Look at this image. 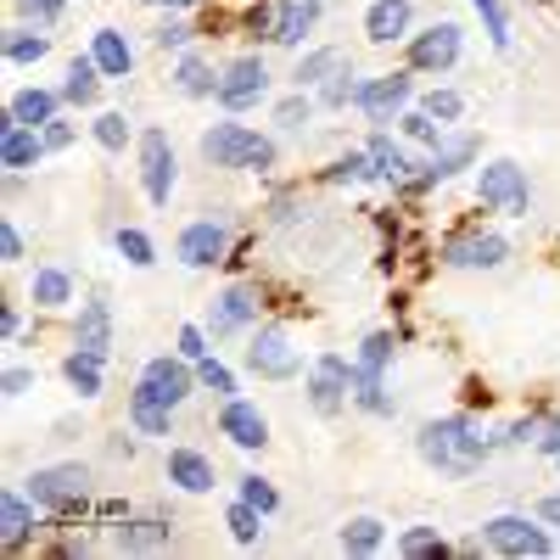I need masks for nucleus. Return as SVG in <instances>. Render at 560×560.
Returning <instances> with one entry per match:
<instances>
[{
  "instance_id": "f257e3e1",
  "label": "nucleus",
  "mask_w": 560,
  "mask_h": 560,
  "mask_svg": "<svg viewBox=\"0 0 560 560\" xmlns=\"http://www.w3.org/2000/svg\"><path fill=\"white\" fill-rule=\"evenodd\" d=\"M415 448H420V459H427L432 471L465 482V477H477L482 465H488V454L499 448V438H488L471 415H438V420L420 427Z\"/></svg>"
},
{
  "instance_id": "f03ea898",
  "label": "nucleus",
  "mask_w": 560,
  "mask_h": 560,
  "mask_svg": "<svg viewBox=\"0 0 560 560\" xmlns=\"http://www.w3.org/2000/svg\"><path fill=\"white\" fill-rule=\"evenodd\" d=\"M202 158L213 168H242V174H269L275 168V140L258 135L253 124H236V118H219L202 129Z\"/></svg>"
},
{
  "instance_id": "7ed1b4c3",
  "label": "nucleus",
  "mask_w": 560,
  "mask_h": 560,
  "mask_svg": "<svg viewBox=\"0 0 560 560\" xmlns=\"http://www.w3.org/2000/svg\"><path fill=\"white\" fill-rule=\"evenodd\" d=\"M393 348H398L393 331H370V337L359 342V353H353V404H359L364 415H376V420L393 415V393H387Z\"/></svg>"
},
{
  "instance_id": "20e7f679",
  "label": "nucleus",
  "mask_w": 560,
  "mask_h": 560,
  "mask_svg": "<svg viewBox=\"0 0 560 560\" xmlns=\"http://www.w3.org/2000/svg\"><path fill=\"white\" fill-rule=\"evenodd\" d=\"M28 499L45 510V516H84L90 510V465L62 459V465H39L28 471Z\"/></svg>"
},
{
  "instance_id": "39448f33",
  "label": "nucleus",
  "mask_w": 560,
  "mask_h": 560,
  "mask_svg": "<svg viewBox=\"0 0 560 560\" xmlns=\"http://www.w3.org/2000/svg\"><path fill=\"white\" fill-rule=\"evenodd\" d=\"M477 202L488 213H510V219H527L533 208V185H527V168L510 163V158H493L477 168Z\"/></svg>"
},
{
  "instance_id": "423d86ee",
  "label": "nucleus",
  "mask_w": 560,
  "mask_h": 560,
  "mask_svg": "<svg viewBox=\"0 0 560 560\" xmlns=\"http://www.w3.org/2000/svg\"><path fill=\"white\" fill-rule=\"evenodd\" d=\"M482 544H488L493 555H504V560H544V555H555L549 522L538 527V522H527V516H510V510L482 522Z\"/></svg>"
},
{
  "instance_id": "0eeeda50",
  "label": "nucleus",
  "mask_w": 560,
  "mask_h": 560,
  "mask_svg": "<svg viewBox=\"0 0 560 560\" xmlns=\"http://www.w3.org/2000/svg\"><path fill=\"white\" fill-rule=\"evenodd\" d=\"M477 152H482V147H477V135H471V129H448L438 147L427 152V163H420V174L404 185V191L420 197V191H432V185H448L459 168H471V163H477Z\"/></svg>"
},
{
  "instance_id": "6e6552de",
  "label": "nucleus",
  "mask_w": 560,
  "mask_h": 560,
  "mask_svg": "<svg viewBox=\"0 0 560 560\" xmlns=\"http://www.w3.org/2000/svg\"><path fill=\"white\" fill-rule=\"evenodd\" d=\"M230 118L236 113H253L258 102H269V68H264V57H236V62H224L219 68V96H213Z\"/></svg>"
},
{
  "instance_id": "1a4fd4ad",
  "label": "nucleus",
  "mask_w": 560,
  "mask_h": 560,
  "mask_svg": "<svg viewBox=\"0 0 560 560\" xmlns=\"http://www.w3.org/2000/svg\"><path fill=\"white\" fill-rule=\"evenodd\" d=\"M247 370L258 382H292L303 370V353L292 348V331L287 325H258L253 342H247Z\"/></svg>"
},
{
  "instance_id": "9d476101",
  "label": "nucleus",
  "mask_w": 560,
  "mask_h": 560,
  "mask_svg": "<svg viewBox=\"0 0 560 560\" xmlns=\"http://www.w3.org/2000/svg\"><path fill=\"white\" fill-rule=\"evenodd\" d=\"M376 129H398V118L415 107V84L409 73H376V79H359V102H353Z\"/></svg>"
},
{
  "instance_id": "9b49d317",
  "label": "nucleus",
  "mask_w": 560,
  "mask_h": 560,
  "mask_svg": "<svg viewBox=\"0 0 560 560\" xmlns=\"http://www.w3.org/2000/svg\"><path fill=\"white\" fill-rule=\"evenodd\" d=\"M459 57H465V34H459V23H432V28L409 34V73H432V79H443V73L459 68Z\"/></svg>"
},
{
  "instance_id": "f8f14e48",
  "label": "nucleus",
  "mask_w": 560,
  "mask_h": 560,
  "mask_svg": "<svg viewBox=\"0 0 560 560\" xmlns=\"http://www.w3.org/2000/svg\"><path fill=\"white\" fill-rule=\"evenodd\" d=\"M348 398H353V359L319 353L308 364V404H314V415H342Z\"/></svg>"
},
{
  "instance_id": "ddd939ff",
  "label": "nucleus",
  "mask_w": 560,
  "mask_h": 560,
  "mask_svg": "<svg viewBox=\"0 0 560 560\" xmlns=\"http://www.w3.org/2000/svg\"><path fill=\"white\" fill-rule=\"evenodd\" d=\"M174 258L185 269H213L230 258V219H191L174 242Z\"/></svg>"
},
{
  "instance_id": "4468645a",
  "label": "nucleus",
  "mask_w": 560,
  "mask_h": 560,
  "mask_svg": "<svg viewBox=\"0 0 560 560\" xmlns=\"http://www.w3.org/2000/svg\"><path fill=\"white\" fill-rule=\"evenodd\" d=\"M135 387H147L152 398H163V404H174V409H179V404L191 398L202 382H197V364L185 359V353H174V359H168V353H158V359L140 364V382H135Z\"/></svg>"
},
{
  "instance_id": "2eb2a0df",
  "label": "nucleus",
  "mask_w": 560,
  "mask_h": 560,
  "mask_svg": "<svg viewBox=\"0 0 560 560\" xmlns=\"http://www.w3.org/2000/svg\"><path fill=\"white\" fill-rule=\"evenodd\" d=\"M174 147H168V135L152 124V129H140V185H147V202L152 208H168L174 197Z\"/></svg>"
},
{
  "instance_id": "dca6fc26",
  "label": "nucleus",
  "mask_w": 560,
  "mask_h": 560,
  "mask_svg": "<svg viewBox=\"0 0 560 560\" xmlns=\"http://www.w3.org/2000/svg\"><path fill=\"white\" fill-rule=\"evenodd\" d=\"M208 337H242L258 325V287H247V280H236V287H224L213 303H208Z\"/></svg>"
},
{
  "instance_id": "f3484780",
  "label": "nucleus",
  "mask_w": 560,
  "mask_h": 560,
  "mask_svg": "<svg viewBox=\"0 0 560 560\" xmlns=\"http://www.w3.org/2000/svg\"><path fill=\"white\" fill-rule=\"evenodd\" d=\"M510 258V236L499 230H459L443 242V264L448 269H499Z\"/></svg>"
},
{
  "instance_id": "a211bd4d",
  "label": "nucleus",
  "mask_w": 560,
  "mask_h": 560,
  "mask_svg": "<svg viewBox=\"0 0 560 560\" xmlns=\"http://www.w3.org/2000/svg\"><path fill=\"white\" fill-rule=\"evenodd\" d=\"M219 432L236 443L242 454H258V448L269 443V420H264V409L247 404V398H224V404H219Z\"/></svg>"
},
{
  "instance_id": "6ab92c4d",
  "label": "nucleus",
  "mask_w": 560,
  "mask_h": 560,
  "mask_svg": "<svg viewBox=\"0 0 560 560\" xmlns=\"http://www.w3.org/2000/svg\"><path fill=\"white\" fill-rule=\"evenodd\" d=\"M34 527H39V504L28 499V488H7V493H0V544H7L12 555H23Z\"/></svg>"
},
{
  "instance_id": "aec40b11",
  "label": "nucleus",
  "mask_w": 560,
  "mask_h": 560,
  "mask_svg": "<svg viewBox=\"0 0 560 560\" xmlns=\"http://www.w3.org/2000/svg\"><path fill=\"white\" fill-rule=\"evenodd\" d=\"M39 158H45V135L18 124L12 113L0 118V163H7V174H28Z\"/></svg>"
},
{
  "instance_id": "412c9836",
  "label": "nucleus",
  "mask_w": 560,
  "mask_h": 560,
  "mask_svg": "<svg viewBox=\"0 0 560 560\" xmlns=\"http://www.w3.org/2000/svg\"><path fill=\"white\" fill-rule=\"evenodd\" d=\"M168 538H174V527L163 516H124L113 527V549L118 555H158V549H168Z\"/></svg>"
},
{
  "instance_id": "4be33fe9",
  "label": "nucleus",
  "mask_w": 560,
  "mask_h": 560,
  "mask_svg": "<svg viewBox=\"0 0 560 560\" xmlns=\"http://www.w3.org/2000/svg\"><path fill=\"white\" fill-rule=\"evenodd\" d=\"M319 12H325V0H275V45L298 51V45L319 28Z\"/></svg>"
},
{
  "instance_id": "5701e85b",
  "label": "nucleus",
  "mask_w": 560,
  "mask_h": 560,
  "mask_svg": "<svg viewBox=\"0 0 560 560\" xmlns=\"http://www.w3.org/2000/svg\"><path fill=\"white\" fill-rule=\"evenodd\" d=\"M73 348L96 353V359L113 353V303H107V298H90V303L79 308V319H73Z\"/></svg>"
},
{
  "instance_id": "b1692460",
  "label": "nucleus",
  "mask_w": 560,
  "mask_h": 560,
  "mask_svg": "<svg viewBox=\"0 0 560 560\" xmlns=\"http://www.w3.org/2000/svg\"><path fill=\"white\" fill-rule=\"evenodd\" d=\"M409 23H415V0H370V12H364L370 45H398V39H409Z\"/></svg>"
},
{
  "instance_id": "393cba45",
  "label": "nucleus",
  "mask_w": 560,
  "mask_h": 560,
  "mask_svg": "<svg viewBox=\"0 0 560 560\" xmlns=\"http://www.w3.org/2000/svg\"><path fill=\"white\" fill-rule=\"evenodd\" d=\"M364 152H370V163H376V179H387V185H409V179H415V168H420V163L398 147V140L387 135V129L370 135V140H364Z\"/></svg>"
},
{
  "instance_id": "a878e982",
  "label": "nucleus",
  "mask_w": 560,
  "mask_h": 560,
  "mask_svg": "<svg viewBox=\"0 0 560 560\" xmlns=\"http://www.w3.org/2000/svg\"><path fill=\"white\" fill-rule=\"evenodd\" d=\"M62 90H39V84H23L18 96L7 102V113L18 118V124H28V129H45L51 118H62Z\"/></svg>"
},
{
  "instance_id": "bb28decb",
  "label": "nucleus",
  "mask_w": 560,
  "mask_h": 560,
  "mask_svg": "<svg viewBox=\"0 0 560 560\" xmlns=\"http://www.w3.org/2000/svg\"><path fill=\"white\" fill-rule=\"evenodd\" d=\"M90 57H96V68L107 79H129L135 73V45H129L124 28H96L90 34Z\"/></svg>"
},
{
  "instance_id": "cd10ccee",
  "label": "nucleus",
  "mask_w": 560,
  "mask_h": 560,
  "mask_svg": "<svg viewBox=\"0 0 560 560\" xmlns=\"http://www.w3.org/2000/svg\"><path fill=\"white\" fill-rule=\"evenodd\" d=\"M168 482L179 493H213V459L202 448H168Z\"/></svg>"
},
{
  "instance_id": "c85d7f7f",
  "label": "nucleus",
  "mask_w": 560,
  "mask_h": 560,
  "mask_svg": "<svg viewBox=\"0 0 560 560\" xmlns=\"http://www.w3.org/2000/svg\"><path fill=\"white\" fill-rule=\"evenodd\" d=\"M129 427H135L140 438H174V404L152 398L147 387H135V393H129Z\"/></svg>"
},
{
  "instance_id": "c756f323",
  "label": "nucleus",
  "mask_w": 560,
  "mask_h": 560,
  "mask_svg": "<svg viewBox=\"0 0 560 560\" xmlns=\"http://www.w3.org/2000/svg\"><path fill=\"white\" fill-rule=\"evenodd\" d=\"M353 57L342 51V45H314V51H303L298 57V68H292V84L298 90H319L325 79H331V73H342Z\"/></svg>"
},
{
  "instance_id": "7c9ffc66",
  "label": "nucleus",
  "mask_w": 560,
  "mask_h": 560,
  "mask_svg": "<svg viewBox=\"0 0 560 560\" xmlns=\"http://www.w3.org/2000/svg\"><path fill=\"white\" fill-rule=\"evenodd\" d=\"M0 51H7L12 68H34V62L51 57V34H45L39 23H12L7 39H0Z\"/></svg>"
},
{
  "instance_id": "2f4dec72",
  "label": "nucleus",
  "mask_w": 560,
  "mask_h": 560,
  "mask_svg": "<svg viewBox=\"0 0 560 560\" xmlns=\"http://www.w3.org/2000/svg\"><path fill=\"white\" fill-rule=\"evenodd\" d=\"M174 90H179V96H191V102L219 96V73H213V62H208L202 51H179V62H174Z\"/></svg>"
},
{
  "instance_id": "473e14b6",
  "label": "nucleus",
  "mask_w": 560,
  "mask_h": 560,
  "mask_svg": "<svg viewBox=\"0 0 560 560\" xmlns=\"http://www.w3.org/2000/svg\"><path fill=\"white\" fill-rule=\"evenodd\" d=\"M102 79H107V73L96 68V57H90V51L73 57V62H68V79H62V102H68V107H96Z\"/></svg>"
},
{
  "instance_id": "72a5a7b5",
  "label": "nucleus",
  "mask_w": 560,
  "mask_h": 560,
  "mask_svg": "<svg viewBox=\"0 0 560 560\" xmlns=\"http://www.w3.org/2000/svg\"><path fill=\"white\" fill-rule=\"evenodd\" d=\"M28 303H34V308H68V303H73V275L57 269V264L34 269V280H28Z\"/></svg>"
},
{
  "instance_id": "f704fd0d",
  "label": "nucleus",
  "mask_w": 560,
  "mask_h": 560,
  "mask_svg": "<svg viewBox=\"0 0 560 560\" xmlns=\"http://www.w3.org/2000/svg\"><path fill=\"white\" fill-rule=\"evenodd\" d=\"M102 364H107V359L73 348V353L62 359V376H68V387H73L79 398H102Z\"/></svg>"
},
{
  "instance_id": "c9c22d12",
  "label": "nucleus",
  "mask_w": 560,
  "mask_h": 560,
  "mask_svg": "<svg viewBox=\"0 0 560 560\" xmlns=\"http://www.w3.org/2000/svg\"><path fill=\"white\" fill-rule=\"evenodd\" d=\"M224 527H230V538H236L242 549H253V544L264 538V510H258V504H247V499L236 493V499L224 504Z\"/></svg>"
},
{
  "instance_id": "e433bc0d",
  "label": "nucleus",
  "mask_w": 560,
  "mask_h": 560,
  "mask_svg": "<svg viewBox=\"0 0 560 560\" xmlns=\"http://www.w3.org/2000/svg\"><path fill=\"white\" fill-rule=\"evenodd\" d=\"M337 544H342V555H376V549L387 544V527H382L376 516H353V522L337 533Z\"/></svg>"
},
{
  "instance_id": "4c0bfd02",
  "label": "nucleus",
  "mask_w": 560,
  "mask_h": 560,
  "mask_svg": "<svg viewBox=\"0 0 560 560\" xmlns=\"http://www.w3.org/2000/svg\"><path fill=\"white\" fill-rule=\"evenodd\" d=\"M454 544L438 533V527H404L398 533V555H409V560H443Z\"/></svg>"
},
{
  "instance_id": "58836bf2",
  "label": "nucleus",
  "mask_w": 560,
  "mask_h": 560,
  "mask_svg": "<svg viewBox=\"0 0 560 560\" xmlns=\"http://www.w3.org/2000/svg\"><path fill=\"white\" fill-rule=\"evenodd\" d=\"M314 102L325 107V113H342V107H353L359 102V73H353V62L342 68V73H331L319 90H314Z\"/></svg>"
},
{
  "instance_id": "ea45409f",
  "label": "nucleus",
  "mask_w": 560,
  "mask_h": 560,
  "mask_svg": "<svg viewBox=\"0 0 560 560\" xmlns=\"http://www.w3.org/2000/svg\"><path fill=\"white\" fill-rule=\"evenodd\" d=\"M314 107H319V102L308 96V90H292V96H280V102H275V129L298 135V129H303V124L314 118Z\"/></svg>"
},
{
  "instance_id": "a19ab883",
  "label": "nucleus",
  "mask_w": 560,
  "mask_h": 560,
  "mask_svg": "<svg viewBox=\"0 0 560 560\" xmlns=\"http://www.w3.org/2000/svg\"><path fill=\"white\" fill-rule=\"evenodd\" d=\"M398 129H404V140H415V147H427V152H432L438 140L448 135V129H443V124H438V118H432L427 107H409V113L398 118Z\"/></svg>"
},
{
  "instance_id": "79ce46f5",
  "label": "nucleus",
  "mask_w": 560,
  "mask_h": 560,
  "mask_svg": "<svg viewBox=\"0 0 560 560\" xmlns=\"http://www.w3.org/2000/svg\"><path fill=\"white\" fill-rule=\"evenodd\" d=\"M325 179L331 185H364V179H376V163H370V152L359 147V152H342L331 168H325Z\"/></svg>"
},
{
  "instance_id": "37998d69",
  "label": "nucleus",
  "mask_w": 560,
  "mask_h": 560,
  "mask_svg": "<svg viewBox=\"0 0 560 560\" xmlns=\"http://www.w3.org/2000/svg\"><path fill=\"white\" fill-rule=\"evenodd\" d=\"M118 258H124V264H135V269H152V264H158V247H152L147 230L124 224V230H118Z\"/></svg>"
},
{
  "instance_id": "c03bdc74",
  "label": "nucleus",
  "mask_w": 560,
  "mask_h": 560,
  "mask_svg": "<svg viewBox=\"0 0 560 560\" xmlns=\"http://www.w3.org/2000/svg\"><path fill=\"white\" fill-rule=\"evenodd\" d=\"M471 12L482 18L493 51H510V12H504V0H471Z\"/></svg>"
},
{
  "instance_id": "a18cd8bd",
  "label": "nucleus",
  "mask_w": 560,
  "mask_h": 560,
  "mask_svg": "<svg viewBox=\"0 0 560 560\" xmlns=\"http://www.w3.org/2000/svg\"><path fill=\"white\" fill-rule=\"evenodd\" d=\"M420 107H427L443 129L448 124H459L465 118V96H459V90H448V84H438V90H427V96H420Z\"/></svg>"
},
{
  "instance_id": "49530a36",
  "label": "nucleus",
  "mask_w": 560,
  "mask_h": 560,
  "mask_svg": "<svg viewBox=\"0 0 560 560\" xmlns=\"http://www.w3.org/2000/svg\"><path fill=\"white\" fill-rule=\"evenodd\" d=\"M90 135H96V147H102V152H124L135 129H129V118H124V113H96Z\"/></svg>"
},
{
  "instance_id": "de8ad7c7",
  "label": "nucleus",
  "mask_w": 560,
  "mask_h": 560,
  "mask_svg": "<svg viewBox=\"0 0 560 560\" xmlns=\"http://www.w3.org/2000/svg\"><path fill=\"white\" fill-rule=\"evenodd\" d=\"M197 382H202V393H213L219 404H224V398H236V376H230V370H224L213 353L197 359Z\"/></svg>"
},
{
  "instance_id": "09e8293b",
  "label": "nucleus",
  "mask_w": 560,
  "mask_h": 560,
  "mask_svg": "<svg viewBox=\"0 0 560 560\" xmlns=\"http://www.w3.org/2000/svg\"><path fill=\"white\" fill-rule=\"evenodd\" d=\"M152 45H158V51H185V45H191V23H185L179 12H168L163 28L152 34Z\"/></svg>"
},
{
  "instance_id": "8fccbe9b",
  "label": "nucleus",
  "mask_w": 560,
  "mask_h": 560,
  "mask_svg": "<svg viewBox=\"0 0 560 560\" xmlns=\"http://www.w3.org/2000/svg\"><path fill=\"white\" fill-rule=\"evenodd\" d=\"M236 493H242L247 504H258L264 516H275V510H280V493H275V488H269L264 477H242V482H236Z\"/></svg>"
},
{
  "instance_id": "3c124183",
  "label": "nucleus",
  "mask_w": 560,
  "mask_h": 560,
  "mask_svg": "<svg viewBox=\"0 0 560 560\" xmlns=\"http://www.w3.org/2000/svg\"><path fill=\"white\" fill-rule=\"evenodd\" d=\"M18 12H23L28 23H39V28H51V23L68 12V0H18Z\"/></svg>"
},
{
  "instance_id": "603ef678",
  "label": "nucleus",
  "mask_w": 560,
  "mask_h": 560,
  "mask_svg": "<svg viewBox=\"0 0 560 560\" xmlns=\"http://www.w3.org/2000/svg\"><path fill=\"white\" fill-rule=\"evenodd\" d=\"M174 353H185V359H208V325H179V348Z\"/></svg>"
},
{
  "instance_id": "864d4df0",
  "label": "nucleus",
  "mask_w": 560,
  "mask_h": 560,
  "mask_svg": "<svg viewBox=\"0 0 560 560\" xmlns=\"http://www.w3.org/2000/svg\"><path fill=\"white\" fill-rule=\"evenodd\" d=\"M247 34L253 39H275V7H269V0H258V7L247 12Z\"/></svg>"
},
{
  "instance_id": "5fc2aeb1",
  "label": "nucleus",
  "mask_w": 560,
  "mask_h": 560,
  "mask_svg": "<svg viewBox=\"0 0 560 560\" xmlns=\"http://www.w3.org/2000/svg\"><path fill=\"white\" fill-rule=\"evenodd\" d=\"M0 387H7V398H28L34 393V370L28 364H7V382Z\"/></svg>"
},
{
  "instance_id": "6e6d98bb",
  "label": "nucleus",
  "mask_w": 560,
  "mask_h": 560,
  "mask_svg": "<svg viewBox=\"0 0 560 560\" xmlns=\"http://www.w3.org/2000/svg\"><path fill=\"white\" fill-rule=\"evenodd\" d=\"M39 135H45V152H68V147H73V124H68V118H51Z\"/></svg>"
},
{
  "instance_id": "4d7b16f0",
  "label": "nucleus",
  "mask_w": 560,
  "mask_h": 560,
  "mask_svg": "<svg viewBox=\"0 0 560 560\" xmlns=\"http://www.w3.org/2000/svg\"><path fill=\"white\" fill-rule=\"evenodd\" d=\"M538 427H544V420H516L510 432H499V448H522V443H538Z\"/></svg>"
},
{
  "instance_id": "13d9d810",
  "label": "nucleus",
  "mask_w": 560,
  "mask_h": 560,
  "mask_svg": "<svg viewBox=\"0 0 560 560\" xmlns=\"http://www.w3.org/2000/svg\"><path fill=\"white\" fill-rule=\"evenodd\" d=\"M0 258H7V264L23 258V230H18L12 219H0Z\"/></svg>"
},
{
  "instance_id": "bf43d9fd",
  "label": "nucleus",
  "mask_w": 560,
  "mask_h": 560,
  "mask_svg": "<svg viewBox=\"0 0 560 560\" xmlns=\"http://www.w3.org/2000/svg\"><path fill=\"white\" fill-rule=\"evenodd\" d=\"M533 448H538V454H549V459H560V415L538 427V443H533Z\"/></svg>"
},
{
  "instance_id": "052dcab7",
  "label": "nucleus",
  "mask_w": 560,
  "mask_h": 560,
  "mask_svg": "<svg viewBox=\"0 0 560 560\" xmlns=\"http://www.w3.org/2000/svg\"><path fill=\"white\" fill-rule=\"evenodd\" d=\"M18 331H23V314L7 303V308H0V337H7V342H18Z\"/></svg>"
},
{
  "instance_id": "680f3d73",
  "label": "nucleus",
  "mask_w": 560,
  "mask_h": 560,
  "mask_svg": "<svg viewBox=\"0 0 560 560\" xmlns=\"http://www.w3.org/2000/svg\"><path fill=\"white\" fill-rule=\"evenodd\" d=\"M538 522L560 527V493H544V499H538Z\"/></svg>"
},
{
  "instance_id": "e2e57ef3",
  "label": "nucleus",
  "mask_w": 560,
  "mask_h": 560,
  "mask_svg": "<svg viewBox=\"0 0 560 560\" xmlns=\"http://www.w3.org/2000/svg\"><path fill=\"white\" fill-rule=\"evenodd\" d=\"M124 516H129L124 499H102V522H124Z\"/></svg>"
},
{
  "instance_id": "0e129e2a",
  "label": "nucleus",
  "mask_w": 560,
  "mask_h": 560,
  "mask_svg": "<svg viewBox=\"0 0 560 560\" xmlns=\"http://www.w3.org/2000/svg\"><path fill=\"white\" fill-rule=\"evenodd\" d=\"M135 7H163V12H191L197 0H135Z\"/></svg>"
}]
</instances>
